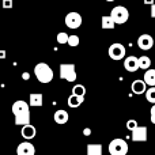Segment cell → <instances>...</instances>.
<instances>
[{
  "mask_svg": "<svg viewBox=\"0 0 155 155\" xmlns=\"http://www.w3.org/2000/svg\"><path fill=\"white\" fill-rule=\"evenodd\" d=\"M22 78H23L25 80H29V78H30V74H29V72H23V74H22Z\"/></svg>",
  "mask_w": 155,
  "mask_h": 155,
  "instance_id": "cell-32",
  "label": "cell"
},
{
  "mask_svg": "<svg viewBox=\"0 0 155 155\" xmlns=\"http://www.w3.org/2000/svg\"><path fill=\"white\" fill-rule=\"evenodd\" d=\"M60 78L67 82H75L76 80V70L74 64H60Z\"/></svg>",
  "mask_w": 155,
  "mask_h": 155,
  "instance_id": "cell-5",
  "label": "cell"
},
{
  "mask_svg": "<svg viewBox=\"0 0 155 155\" xmlns=\"http://www.w3.org/2000/svg\"><path fill=\"white\" fill-rule=\"evenodd\" d=\"M107 53H109V57L112 60L118 61V60L124 59V56H125V48H124V45H121V44L114 42V44H112V45L109 46Z\"/></svg>",
  "mask_w": 155,
  "mask_h": 155,
  "instance_id": "cell-7",
  "label": "cell"
},
{
  "mask_svg": "<svg viewBox=\"0 0 155 155\" xmlns=\"http://www.w3.org/2000/svg\"><path fill=\"white\" fill-rule=\"evenodd\" d=\"M106 2H109V3H112V2H114V0H106Z\"/></svg>",
  "mask_w": 155,
  "mask_h": 155,
  "instance_id": "cell-33",
  "label": "cell"
},
{
  "mask_svg": "<svg viewBox=\"0 0 155 155\" xmlns=\"http://www.w3.org/2000/svg\"><path fill=\"white\" fill-rule=\"evenodd\" d=\"M101 22H102V29L110 30V29H114V26H116L114 21H113V18L110 15H104L101 19Z\"/></svg>",
  "mask_w": 155,
  "mask_h": 155,
  "instance_id": "cell-18",
  "label": "cell"
},
{
  "mask_svg": "<svg viewBox=\"0 0 155 155\" xmlns=\"http://www.w3.org/2000/svg\"><path fill=\"white\" fill-rule=\"evenodd\" d=\"M150 14H151V18H155V3L151 5V10H150Z\"/></svg>",
  "mask_w": 155,
  "mask_h": 155,
  "instance_id": "cell-29",
  "label": "cell"
},
{
  "mask_svg": "<svg viewBox=\"0 0 155 155\" xmlns=\"http://www.w3.org/2000/svg\"><path fill=\"white\" fill-rule=\"evenodd\" d=\"M137 127H139V125H137V121L136 120H128V121H127V128H128L131 132L134 131V129H136Z\"/></svg>",
  "mask_w": 155,
  "mask_h": 155,
  "instance_id": "cell-25",
  "label": "cell"
},
{
  "mask_svg": "<svg viewBox=\"0 0 155 155\" xmlns=\"http://www.w3.org/2000/svg\"><path fill=\"white\" fill-rule=\"evenodd\" d=\"M21 135L25 137L26 140H31L33 137H35L37 135V129H35L34 125L31 124H27V125H23L21 129Z\"/></svg>",
  "mask_w": 155,
  "mask_h": 155,
  "instance_id": "cell-13",
  "label": "cell"
},
{
  "mask_svg": "<svg viewBox=\"0 0 155 155\" xmlns=\"http://www.w3.org/2000/svg\"><path fill=\"white\" fill-rule=\"evenodd\" d=\"M34 75L40 83H51L53 80V70L46 63H38L34 67Z\"/></svg>",
  "mask_w": 155,
  "mask_h": 155,
  "instance_id": "cell-2",
  "label": "cell"
},
{
  "mask_svg": "<svg viewBox=\"0 0 155 155\" xmlns=\"http://www.w3.org/2000/svg\"><path fill=\"white\" fill-rule=\"evenodd\" d=\"M110 16L113 18L116 25H124L129 19V11L124 5H116L110 12Z\"/></svg>",
  "mask_w": 155,
  "mask_h": 155,
  "instance_id": "cell-4",
  "label": "cell"
},
{
  "mask_svg": "<svg viewBox=\"0 0 155 155\" xmlns=\"http://www.w3.org/2000/svg\"><path fill=\"white\" fill-rule=\"evenodd\" d=\"M83 135H84V136H90V135H91V129L90 128H84V129H83Z\"/></svg>",
  "mask_w": 155,
  "mask_h": 155,
  "instance_id": "cell-28",
  "label": "cell"
},
{
  "mask_svg": "<svg viewBox=\"0 0 155 155\" xmlns=\"http://www.w3.org/2000/svg\"><path fill=\"white\" fill-rule=\"evenodd\" d=\"M150 120L153 124H155V105H153V107L150 110Z\"/></svg>",
  "mask_w": 155,
  "mask_h": 155,
  "instance_id": "cell-27",
  "label": "cell"
},
{
  "mask_svg": "<svg viewBox=\"0 0 155 155\" xmlns=\"http://www.w3.org/2000/svg\"><path fill=\"white\" fill-rule=\"evenodd\" d=\"M12 113L15 116V125L30 124V105L25 101H16L12 105Z\"/></svg>",
  "mask_w": 155,
  "mask_h": 155,
  "instance_id": "cell-1",
  "label": "cell"
},
{
  "mask_svg": "<svg viewBox=\"0 0 155 155\" xmlns=\"http://www.w3.org/2000/svg\"><path fill=\"white\" fill-rule=\"evenodd\" d=\"M35 147L30 142H23L16 147V155H34Z\"/></svg>",
  "mask_w": 155,
  "mask_h": 155,
  "instance_id": "cell-10",
  "label": "cell"
},
{
  "mask_svg": "<svg viewBox=\"0 0 155 155\" xmlns=\"http://www.w3.org/2000/svg\"><path fill=\"white\" fill-rule=\"evenodd\" d=\"M146 99L148 102H151L153 105H155V87H150L146 91Z\"/></svg>",
  "mask_w": 155,
  "mask_h": 155,
  "instance_id": "cell-22",
  "label": "cell"
},
{
  "mask_svg": "<svg viewBox=\"0 0 155 155\" xmlns=\"http://www.w3.org/2000/svg\"><path fill=\"white\" fill-rule=\"evenodd\" d=\"M147 127H137L132 131V140L134 142H147Z\"/></svg>",
  "mask_w": 155,
  "mask_h": 155,
  "instance_id": "cell-11",
  "label": "cell"
},
{
  "mask_svg": "<svg viewBox=\"0 0 155 155\" xmlns=\"http://www.w3.org/2000/svg\"><path fill=\"white\" fill-rule=\"evenodd\" d=\"M137 46L142 51H150L154 46V38L150 34H142L137 38Z\"/></svg>",
  "mask_w": 155,
  "mask_h": 155,
  "instance_id": "cell-8",
  "label": "cell"
},
{
  "mask_svg": "<svg viewBox=\"0 0 155 155\" xmlns=\"http://www.w3.org/2000/svg\"><path fill=\"white\" fill-rule=\"evenodd\" d=\"M68 118H70V116H68V112L64 109H59L54 112V116H53V120L56 121L57 124H60V125H63V124H67L68 123Z\"/></svg>",
  "mask_w": 155,
  "mask_h": 155,
  "instance_id": "cell-14",
  "label": "cell"
},
{
  "mask_svg": "<svg viewBox=\"0 0 155 155\" xmlns=\"http://www.w3.org/2000/svg\"><path fill=\"white\" fill-rule=\"evenodd\" d=\"M132 93L136 94V95H142V94H144L146 91H147V84H146L144 80H140V79H136L132 82Z\"/></svg>",
  "mask_w": 155,
  "mask_h": 155,
  "instance_id": "cell-12",
  "label": "cell"
},
{
  "mask_svg": "<svg viewBox=\"0 0 155 155\" xmlns=\"http://www.w3.org/2000/svg\"><path fill=\"white\" fill-rule=\"evenodd\" d=\"M143 80L146 82V84L150 86V87H155V70H147L144 72V78Z\"/></svg>",
  "mask_w": 155,
  "mask_h": 155,
  "instance_id": "cell-16",
  "label": "cell"
},
{
  "mask_svg": "<svg viewBox=\"0 0 155 155\" xmlns=\"http://www.w3.org/2000/svg\"><path fill=\"white\" fill-rule=\"evenodd\" d=\"M72 94L76 97H84L86 95V87L83 84H75L72 87Z\"/></svg>",
  "mask_w": 155,
  "mask_h": 155,
  "instance_id": "cell-21",
  "label": "cell"
},
{
  "mask_svg": "<svg viewBox=\"0 0 155 155\" xmlns=\"http://www.w3.org/2000/svg\"><path fill=\"white\" fill-rule=\"evenodd\" d=\"M84 101V97H76V95H70L68 97V106L70 107H79Z\"/></svg>",
  "mask_w": 155,
  "mask_h": 155,
  "instance_id": "cell-17",
  "label": "cell"
},
{
  "mask_svg": "<svg viewBox=\"0 0 155 155\" xmlns=\"http://www.w3.org/2000/svg\"><path fill=\"white\" fill-rule=\"evenodd\" d=\"M5 56H7V54H5V51L4 49H0V59H5Z\"/></svg>",
  "mask_w": 155,
  "mask_h": 155,
  "instance_id": "cell-30",
  "label": "cell"
},
{
  "mask_svg": "<svg viewBox=\"0 0 155 155\" xmlns=\"http://www.w3.org/2000/svg\"><path fill=\"white\" fill-rule=\"evenodd\" d=\"M68 37H70V35L67 34V33H64V31H60L59 34H57V42L59 44H68Z\"/></svg>",
  "mask_w": 155,
  "mask_h": 155,
  "instance_id": "cell-23",
  "label": "cell"
},
{
  "mask_svg": "<svg viewBox=\"0 0 155 155\" xmlns=\"http://www.w3.org/2000/svg\"><path fill=\"white\" fill-rule=\"evenodd\" d=\"M79 42H80V40H79V37H78V35L72 34V35H70V37H68V45L72 46V48H75V46L79 45Z\"/></svg>",
  "mask_w": 155,
  "mask_h": 155,
  "instance_id": "cell-24",
  "label": "cell"
},
{
  "mask_svg": "<svg viewBox=\"0 0 155 155\" xmlns=\"http://www.w3.org/2000/svg\"><path fill=\"white\" fill-rule=\"evenodd\" d=\"M65 26L68 27V29H72L75 30L78 27L82 26V15H80L79 12H75V11H72V12H68L67 16H65Z\"/></svg>",
  "mask_w": 155,
  "mask_h": 155,
  "instance_id": "cell-6",
  "label": "cell"
},
{
  "mask_svg": "<svg viewBox=\"0 0 155 155\" xmlns=\"http://www.w3.org/2000/svg\"><path fill=\"white\" fill-rule=\"evenodd\" d=\"M139 65H140V70H150L151 67V59L148 56H140L139 57Z\"/></svg>",
  "mask_w": 155,
  "mask_h": 155,
  "instance_id": "cell-20",
  "label": "cell"
},
{
  "mask_svg": "<svg viewBox=\"0 0 155 155\" xmlns=\"http://www.w3.org/2000/svg\"><path fill=\"white\" fill-rule=\"evenodd\" d=\"M87 155H102L101 144H87Z\"/></svg>",
  "mask_w": 155,
  "mask_h": 155,
  "instance_id": "cell-19",
  "label": "cell"
},
{
  "mask_svg": "<svg viewBox=\"0 0 155 155\" xmlns=\"http://www.w3.org/2000/svg\"><path fill=\"white\" fill-rule=\"evenodd\" d=\"M109 154L110 155H127L128 154V143L124 139H113L112 142L109 143Z\"/></svg>",
  "mask_w": 155,
  "mask_h": 155,
  "instance_id": "cell-3",
  "label": "cell"
},
{
  "mask_svg": "<svg viewBox=\"0 0 155 155\" xmlns=\"http://www.w3.org/2000/svg\"><path fill=\"white\" fill-rule=\"evenodd\" d=\"M124 68H125L128 72H136L137 70H140L139 57H136V56H128L125 60H124Z\"/></svg>",
  "mask_w": 155,
  "mask_h": 155,
  "instance_id": "cell-9",
  "label": "cell"
},
{
  "mask_svg": "<svg viewBox=\"0 0 155 155\" xmlns=\"http://www.w3.org/2000/svg\"><path fill=\"white\" fill-rule=\"evenodd\" d=\"M42 101H44L42 94H40V93L30 94V98H29V105H30V106L40 107V106H42Z\"/></svg>",
  "mask_w": 155,
  "mask_h": 155,
  "instance_id": "cell-15",
  "label": "cell"
},
{
  "mask_svg": "<svg viewBox=\"0 0 155 155\" xmlns=\"http://www.w3.org/2000/svg\"><path fill=\"white\" fill-rule=\"evenodd\" d=\"M12 5H14L12 0H3V8H4V10H11Z\"/></svg>",
  "mask_w": 155,
  "mask_h": 155,
  "instance_id": "cell-26",
  "label": "cell"
},
{
  "mask_svg": "<svg viewBox=\"0 0 155 155\" xmlns=\"http://www.w3.org/2000/svg\"><path fill=\"white\" fill-rule=\"evenodd\" d=\"M143 3H144V4H148V5H153L155 3V0H143Z\"/></svg>",
  "mask_w": 155,
  "mask_h": 155,
  "instance_id": "cell-31",
  "label": "cell"
}]
</instances>
